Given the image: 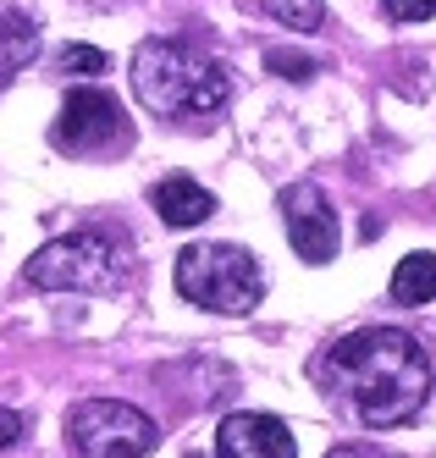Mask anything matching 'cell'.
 Returning <instances> with one entry per match:
<instances>
[{
	"label": "cell",
	"mask_w": 436,
	"mask_h": 458,
	"mask_svg": "<svg viewBox=\"0 0 436 458\" xmlns=\"http://www.w3.org/2000/svg\"><path fill=\"white\" fill-rule=\"evenodd\" d=\"M326 386L371 425V431H392L404 425L425 398H431V359L425 348L398 332V326H364L326 348L321 359Z\"/></svg>",
	"instance_id": "1"
},
{
	"label": "cell",
	"mask_w": 436,
	"mask_h": 458,
	"mask_svg": "<svg viewBox=\"0 0 436 458\" xmlns=\"http://www.w3.org/2000/svg\"><path fill=\"white\" fill-rule=\"evenodd\" d=\"M133 94L144 100V111L155 116H216L227 106V72L221 61L199 55L183 39H144L133 50Z\"/></svg>",
	"instance_id": "2"
},
{
	"label": "cell",
	"mask_w": 436,
	"mask_h": 458,
	"mask_svg": "<svg viewBox=\"0 0 436 458\" xmlns=\"http://www.w3.org/2000/svg\"><path fill=\"white\" fill-rule=\"evenodd\" d=\"M177 293L216 315H249L265 293V271L244 243H188L177 254Z\"/></svg>",
	"instance_id": "3"
},
{
	"label": "cell",
	"mask_w": 436,
	"mask_h": 458,
	"mask_svg": "<svg viewBox=\"0 0 436 458\" xmlns=\"http://www.w3.org/2000/svg\"><path fill=\"white\" fill-rule=\"evenodd\" d=\"M127 276V249L99 233H66L28 254L22 282L39 293H111Z\"/></svg>",
	"instance_id": "4"
},
{
	"label": "cell",
	"mask_w": 436,
	"mask_h": 458,
	"mask_svg": "<svg viewBox=\"0 0 436 458\" xmlns=\"http://www.w3.org/2000/svg\"><path fill=\"white\" fill-rule=\"evenodd\" d=\"M66 442L78 458H144L155 453L160 431L144 409H133L122 398H89L66 414Z\"/></svg>",
	"instance_id": "5"
},
{
	"label": "cell",
	"mask_w": 436,
	"mask_h": 458,
	"mask_svg": "<svg viewBox=\"0 0 436 458\" xmlns=\"http://www.w3.org/2000/svg\"><path fill=\"white\" fill-rule=\"evenodd\" d=\"M56 149L66 155H99V149H116L127 144V116H122V100L106 89H73L61 100V116H56Z\"/></svg>",
	"instance_id": "6"
},
{
	"label": "cell",
	"mask_w": 436,
	"mask_h": 458,
	"mask_svg": "<svg viewBox=\"0 0 436 458\" xmlns=\"http://www.w3.org/2000/svg\"><path fill=\"white\" fill-rule=\"evenodd\" d=\"M282 221H287V243L304 266H326L338 259L343 249V226H338V210L326 205V193L315 182H293L282 188Z\"/></svg>",
	"instance_id": "7"
},
{
	"label": "cell",
	"mask_w": 436,
	"mask_h": 458,
	"mask_svg": "<svg viewBox=\"0 0 436 458\" xmlns=\"http://www.w3.org/2000/svg\"><path fill=\"white\" fill-rule=\"evenodd\" d=\"M216 458H293V431L277 414H227L216 425Z\"/></svg>",
	"instance_id": "8"
},
{
	"label": "cell",
	"mask_w": 436,
	"mask_h": 458,
	"mask_svg": "<svg viewBox=\"0 0 436 458\" xmlns=\"http://www.w3.org/2000/svg\"><path fill=\"white\" fill-rule=\"evenodd\" d=\"M155 216L166 226H199V221H210L216 216V193L205 182H193V177H166L155 182Z\"/></svg>",
	"instance_id": "9"
},
{
	"label": "cell",
	"mask_w": 436,
	"mask_h": 458,
	"mask_svg": "<svg viewBox=\"0 0 436 458\" xmlns=\"http://www.w3.org/2000/svg\"><path fill=\"white\" fill-rule=\"evenodd\" d=\"M392 299L409 304V310H420V304L436 299V254L415 249V254L398 259V271H392Z\"/></svg>",
	"instance_id": "10"
},
{
	"label": "cell",
	"mask_w": 436,
	"mask_h": 458,
	"mask_svg": "<svg viewBox=\"0 0 436 458\" xmlns=\"http://www.w3.org/2000/svg\"><path fill=\"white\" fill-rule=\"evenodd\" d=\"M33 55H39V28L22 12H0V78L22 72Z\"/></svg>",
	"instance_id": "11"
},
{
	"label": "cell",
	"mask_w": 436,
	"mask_h": 458,
	"mask_svg": "<svg viewBox=\"0 0 436 458\" xmlns=\"http://www.w3.org/2000/svg\"><path fill=\"white\" fill-rule=\"evenodd\" d=\"M260 12H265V17H277L282 28H293V34H315L321 17H326L321 0H260Z\"/></svg>",
	"instance_id": "12"
},
{
	"label": "cell",
	"mask_w": 436,
	"mask_h": 458,
	"mask_svg": "<svg viewBox=\"0 0 436 458\" xmlns=\"http://www.w3.org/2000/svg\"><path fill=\"white\" fill-rule=\"evenodd\" d=\"M61 67H66V72H83V78H99V72H106V50H94V45H66V50H61Z\"/></svg>",
	"instance_id": "13"
},
{
	"label": "cell",
	"mask_w": 436,
	"mask_h": 458,
	"mask_svg": "<svg viewBox=\"0 0 436 458\" xmlns=\"http://www.w3.org/2000/svg\"><path fill=\"white\" fill-rule=\"evenodd\" d=\"M265 61H271V72H277V78H293V83L315 78V61H310V55H298V50H265Z\"/></svg>",
	"instance_id": "14"
},
{
	"label": "cell",
	"mask_w": 436,
	"mask_h": 458,
	"mask_svg": "<svg viewBox=\"0 0 436 458\" xmlns=\"http://www.w3.org/2000/svg\"><path fill=\"white\" fill-rule=\"evenodd\" d=\"M381 12H387L392 22H425V17L436 12V0H381Z\"/></svg>",
	"instance_id": "15"
},
{
	"label": "cell",
	"mask_w": 436,
	"mask_h": 458,
	"mask_svg": "<svg viewBox=\"0 0 436 458\" xmlns=\"http://www.w3.org/2000/svg\"><path fill=\"white\" fill-rule=\"evenodd\" d=\"M22 431H28V425H22V414H17V409H0V447L22 442Z\"/></svg>",
	"instance_id": "16"
},
{
	"label": "cell",
	"mask_w": 436,
	"mask_h": 458,
	"mask_svg": "<svg viewBox=\"0 0 436 458\" xmlns=\"http://www.w3.org/2000/svg\"><path fill=\"white\" fill-rule=\"evenodd\" d=\"M326 458H381V453L376 447H331Z\"/></svg>",
	"instance_id": "17"
},
{
	"label": "cell",
	"mask_w": 436,
	"mask_h": 458,
	"mask_svg": "<svg viewBox=\"0 0 436 458\" xmlns=\"http://www.w3.org/2000/svg\"><path fill=\"white\" fill-rule=\"evenodd\" d=\"M193 458H199V453H193Z\"/></svg>",
	"instance_id": "18"
}]
</instances>
